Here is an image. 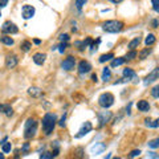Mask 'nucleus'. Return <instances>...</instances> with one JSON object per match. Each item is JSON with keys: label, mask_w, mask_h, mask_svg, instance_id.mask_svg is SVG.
I'll list each match as a JSON object with an SVG mask.
<instances>
[{"label": "nucleus", "mask_w": 159, "mask_h": 159, "mask_svg": "<svg viewBox=\"0 0 159 159\" xmlns=\"http://www.w3.org/2000/svg\"><path fill=\"white\" fill-rule=\"evenodd\" d=\"M56 122H57V117L56 114H52V113H46L42 118V129H44V133L45 135H49L50 133L53 131L56 126Z\"/></svg>", "instance_id": "f257e3e1"}, {"label": "nucleus", "mask_w": 159, "mask_h": 159, "mask_svg": "<svg viewBox=\"0 0 159 159\" xmlns=\"http://www.w3.org/2000/svg\"><path fill=\"white\" fill-rule=\"evenodd\" d=\"M102 29L107 33H118L123 29V23L119 20H107L102 24Z\"/></svg>", "instance_id": "f03ea898"}, {"label": "nucleus", "mask_w": 159, "mask_h": 159, "mask_svg": "<svg viewBox=\"0 0 159 159\" xmlns=\"http://www.w3.org/2000/svg\"><path fill=\"white\" fill-rule=\"evenodd\" d=\"M36 133H37V122L32 118L27 119L25 127H24V138H27V139L33 138L36 135Z\"/></svg>", "instance_id": "7ed1b4c3"}, {"label": "nucleus", "mask_w": 159, "mask_h": 159, "mask_svg": "<svg viewBox=\"0 0 159 159\" xmlns=\"http://www.w3.org/2000/svg\"><path fill=\"white\" fill-rule=\"evenodd\" d=\"M114 103V96L111 93H102L98 98V105L103 109H109Z\"/></svg>", "instance_id": "20e7f679"}, {"label": "nucleus", "mask_w": 159, "mask_h": 159, "mask_svg": "<svg viewBox=\"0 0 159 159\" xmlns=\"http://www.w3.org/2000/svg\"><path fill=\"white\" fill-rule=\"evenodd\" d=\"M2 31H3V33H5L7 36L8 35H15L19 32V28L16 27V24H13L12 21H5L4 24H3V27H2Z\"/></svg>", "instance_id": "39448f33"}, {"label": "nucleus", "mask_w": 159, "mask_h": 159, "mask_svg": "<svg viewBox=\"0 0 159 159\" xmlns=\"http://www.w3.org/2000/svg\"><path fill=\"white\" fill-rule=\"evenodd\" d=\"M35 12H36L35 7L29 5V4H25V5H23V8H21V15H23V17L25 20L32 19V17L35 16Z\"/></svg>", "instance_id": "423d86ee"}, {"label": "nucleus", "mask_w": 159, "mask_h": 159, "mask_svg": "<svg viewBox=\"0 0 159 159\" xmlns=\"http://www.w3.org/2000/svg\"><path fill=\"white\" fill-rule=\"evenodd\" d=\"M74 66H76V59L73 56H68L66 59L63 61V64H61V68H63L64 70H68V72L73 70Z\"/></svg>", "instance_id": "0eeeda50"}, {"label": "nucleus", "mask_w": 159, "mask_h": 159, "mask_svg": "<svg viewBox=\"0 0 159 159\" xmlns=\"http://www.w3.org/2000/svg\"><path fill=\"white\" fill-rule=\"evenodd\" d=\"M92 129H93V126H92V123H90L89 121L84 122V123H82V126H81V129L78 130V134H76V138H81V137L89 134V133L92 131Z\"/></svg>", "instance_id": "6e6552de"}, {"label": "nucleus", "mask_w": 159, "mask_h": 159, "mask_svg": "<svg viewBox=\"0 0 159 159\" xmlns=\"http://www.w3.org/2000/svg\"><path fill=\"white\" fill-rule=\"evenodd\" d=\"M158 78H159V68H155V69H153V72H150V73L146 76L143 84L144 85H149V84H151V82L157 81Z\"/></svg>", "instance_id": "1a4fd4ad"}, {"label": "nucleus", "mask_w": 159, "mask_h": 159, "mask_svg": "<svg viewBox=\"0 0 159 159\" xmlns=\"http://www.w3.org/2000/svg\"><path fill=\"white\" fill-rule=\"evenodd\" d=\"M111 118V111H100L98 113V122H100V127H102L105 123L110 121Z\"/></svg>", "instance_id": "9d476101"}, {"label": "nucleus", "mask_w": 159, "mask_h": 159, "mask_svg": "<svg viewBox=\"0 0 159 159\" xmlns=\"http://www.w3.org/2000/svg\"><path fill=\"white\" fill-rule=\"evenodd\" d=\"M90 70H92V65H90L89 61H85V60L80 61V64H78V72H80V74L89 73Z\"/></svg>", "instance_id": "9b49d317"}, {"label": "nucleus", "mask_w": 159, "mask_h": 159, "mask_svg": "<svg viewBox=\"0 0 159 159\" xmlns=\"http://www.w3.org/2000/svg\"><path fill=\"white\" fill-rule=\"evenodd\" d=\"M123 78L127 80V81L133 80L134 82H138V76H137V73L133 69H130V68H126V69H123Z\"/></svg>", "instance_id": "f8f14e48"}, {"label": "nucleus", "mask_w": 159, "mask_h": 159, "mask_svg": "<svg viewBox=\"0 0 159 159\" xmlns=\"http://www.w3.org/2000/svg\"><path fill=\"white\" fill-rule=\"evenodd\" d=\"M17 63H19V59H17L16 55H9L7 56L5 59V66L8 68V69H12V68H15Z\"/></svg>", "instance_id": "ddd939ff"}, {"label": "nucleus", "mask_w": 159, "mask_h": 159, "mask_svg": "<svg viewBox=\"0 0 159 159\" xmlns=\"http://www.w3.org/2000/svg\"><path fill=\"white\" fill-rule=\"evenodd\" d=\"M106 150V144L105 143H96V144H93L92 147H90V153L92 154H94V155H98L101 153H103V151Z\"/></svg>", "instance_id": "4468645a"}, {"label": "nucleus", "mask_w": 159, "mask_h": 159, "mask_svg": "<svg viewBox=\"0 0 159 159\" xmlns=\"http://www.w3.org/2000/svg\"><path fill=\"white\" fill-rule=\"evenodd\" d=\"M46 60V55L45 53H35L33 55V63L36 65H42Z\"/></svg>", "instance_id": "2eb2a0df"}, {"label": "nucleus", "mask_w": 159, "mask_h": 159, "mask_svg": "<svg viewBox=\"0 0 159 159\" xmlns=\"http://www.w3.org/2000/svg\"><path fill=\"white\" fill-rule=\"evenodd\" d=\"M137 107H138L139 111H149L150 110V103L147 102L146 100H140L137 103Z\"/></svg>", "instance_id": "dca6fc26"}, {"label": "nucleus", "mask_w": 159, "mask_h": 159, "mask_svg": "<svg viewBox=\"0 0 159 159\" xmlns=\"http://www.w3.org/2000/svg\"><path fill=\"white\" fill-rule=\"evenodd\" d=\"M144 125H146L147 127L157 129V127H159V118L158 119H151V118L144 119Z\"/></svg>", "instance_id": "f3484780"}, {"label": "nucleus", "mask_w": 159, "mask_h": 159, "mask_svg": "<svg viewBox=\"0 0 159 159\" xmlns=\"http://www.w3.org/2000/svg\"><path fill=\"white\" fill-rule=\"evenodd\" d=\"M28 93H29V96H32V97H40V96L42 94L41 89L36 88V86H32V88L28 89Z\"/></svg>", "instance_id": "a211bd4d"}, {"label": "nucleus", "mask_w": 159, "mask_h": 159, "mask_svg": "<svg viewBox=\"0 0 159 159\" xmlns=\"http://www.w3.org/2000/svg\"><path fill=\"white\" fill-rule=\"evenodd\" d=\"M0 42H2V44H4V45H13V39L11 37V36H2V37H0Z\"/></svg>", "instance_id": "6ab92c4d"}, {"label": "nucleus", "mask_w": 159, "mask_h": 159, "mask_svg": "<svg viewBox=\"0 0 159 159\" xmlns=\"http://www.w3.org/2000/svg\"><path fill=\"white\" fill-rule=\"evenodd\" d=\"M155 41H157V37H155V35H153V33H149L146 36V39H144V44H146L147 46L153 45Z\"/></svg>", "instance_id": "aec40b11"}, {"label": "nucleus", "mask_w": 159, "mask_h": 159, "mask_svg": "<svg viewBox=\"0 0 159 159\" xmlns=\"http://www.w3.org/2000/svg\"><path fill=\"white\" fill-rule=\"evenodd\" d=\"M110 78H111V72H110V69H109L107 66L103 68V69H102V81L107 82Z\"/></svg>", "instance_id": "412c9836"}, {"label": "nucleus", "mask_w": 159, "mask_h": 159, "mask_svg": "<svg viewBox=\"0 0 159 159\" xmlns=\"http://www.w3.org/2000/svg\"><path fill=\"white\" fill-rule=\"evenodd\" d=\"M140 41H142V40H140V37H135V39H133L131 41L129 42V48L131 49V50H135L137 46H138V45L140 44Z\"/></svg>", "instance_id": "4be33fe9"}, {"label": "nucleus", "mask_w": 159, "mask_h": 159, "mask_svg": "<svg viewBox=\"0 0 159 159\" xmlns=\"http://www.w3.org/2000/svg\"><path fill=\"white\" fill-rule=\"evenodd\" d=\"M31 48H32V42L31 41H27V40L21 42V45H20V49L23 50V52H29Z\"/></svg>", "instance_id": "5701e85b"}, {"label": "nucleus", "mask_w": 159, "mask_h": 159, "mask_svg": "<svg viewBox=\"0 0 159 159\" xmlns=\"http://www.w3.org/2000/svg\"><path fill=\"white\" fill-rule=\"evenodd\" d=\"M123 63H125L123 57H117V59H113V61H111V66L117 68V66H119V65H122Z\"/></svg>", "instance_id": "b1692460"}, {"label": "nucleus", "mask_w": 159, "mask_h": 159, "mask_svg": "<svg viewBox=\"0 0 159 159\" xmlns=\"http://www.w3.org/2000/svg\"><path fill=\"white\" fill-rule=\"evenodd\" d=\"M151 52H153V49H151V48H144V49L142 50V52L139 53V59H140V60L147 59V56H149Z\"/></svg>", "instance_id": "393cba45"}, {"label": "nucleus", "mask_w": 159, "mask_h": 159, "mask_svg": "<svg viewBox=\"0 0 159 159\" xmlns=\"http://www.w3.org/2000/svg\"><path fill=\"white\" fill-rule=\"evenodd\" d=\"M3 113H4L7 117H12V115H13V109H12V106H11V105H4Z\"/></svg>", "instance_id": "a878e982"}, {"label": "nucleus", "mask_w": 159, "mask_h": 159, "mask_svg": "<svg viewBox=\"0 0 159 159\" xmlns=\"http://www.w3.org/2000/svg\"><path fill=\"white\" fill-rule=\"evenodd\" d=\"M11 150H12V144H11V142H5V143L2 144V151H3V154L11 153Z\"/></svg>", "instance_id": "bb28decb"}, {"label": "nucleus", "mask_w": 159, "mask_h": 159, "mask_svg": "<svg viewBox=\"0 0 159 159\" xmlns=\"http://www.w3.org/2000/svg\"><path fill=\"white\" fill-rule=\"evenodd\" d=\"M111 59H114L113 53H106V55H102L100 57V63H106V61H109Z\"/></svg>", "instance_id": "cd10ccee"}, {"label": "nucleus", "mask_w": 159, "mask_h": 159, "mask_svg": "<svg viewBox=\"0 0 159 159\" xmlns=\"http://www.w3.org/2000/svg\"><path fill=\"white\" fill-rule=\"evenodd\" d=\"M149 147L150 149H158L159 147V138H155L149 142Z\"/></svg>", "instance_id": "c85d7f7f"}, {"label": "nucleus", "mask_w": 159, "mask_h": 159, "mask_svg": "<svg viewBox=\"0 0 159 159\" xmlns=\"http://www.w3.org/2000/svg\"><path fill=\"white\" fill-rule=\"evenodd\" d=\"M135 57H137V52H135V50H130V52L123 57V59L126 61V60H134Z\"/></svg>", "instance_id": "c756f323"}, {"label": "nucleus", "mask_w": 159, "mask_h": 159, "mask_svg": "<svg viewBox=\"0 0 159 159\" xmlns=\"http://www.w3.org/2000/svg\"><path fill=\"white\" fill-rule=\"evenodd\" d=\"M151 96H153L154 98H159V85L154 86V88L151 89Z\"/></svg>", "instance_id": "7c9ffc66"}, {"label": "nucleus", "mask_w": 159, "mask_h": 159, "mask_svg": "<svg viewBox=\"0 0 159 159\" xmlns=\"http://www.w3.org/2000/svg\"><path fill=\"white\" fill-rule=\"evenodd\" d=\"M139 154H140V150H133L131 153L127 155V159H134L137 157H139Z\"/></svg>", "instance_id": "2f4dec72"}, {"label": "nucleus", "mask_w": 159, "mask_h": 159, "mask_svg": "<svg viewBox=\"0 0 159 159\" xmlns=\"http://www.w3.org/2000/svg\"><path fill=\"white\" fill-rule=\"evenodd\" d=\"M53 158H55V157L52 155V153H46V151L40 155V159H53Z\"/></svg>", "instance_id": "473e14b6"}, {"label": "nucleus", "mask_w": 159, "mask_h": 159, "mask_svg": "<svg viewBox=\"0 0 159 159\" xmlns=\"http://www.w3.org/2000/svg\"><path fill=\"white\" fill-rule=\"evenodd\" d=\"M85 4H86V2H85V0H77V2H74V5L77 7L78 9H81Z\"/></svg>", "instance_id": "72a5a7b5"}, {"label": "nucleus", "mask_w": 159, "mask_h": 159, "mask_svg": "<svg viewBox=\"0 0 159 159\" xmlns=\"http://www.w3.org/2000/svg\"><path fill=\"white\" fill-rule=\"evenodd\" d=\"M151 4H153V9L157 13H159V2H158V0H153V2H151Z\"/></svg>", "instance_id": "f704fd0d"}, {"label": "nucleus", "mask_w": 159, "mask_h": 159, "mask_svg": "<svg viewBox=\"0 0 159 159\" xmlns=\"http://www.w3.org/2000/svg\"><path fill=\"white\" fill-rule=\"evenodd\" d=\"M60 40H61V42H68V41H69V35H68V33L60 35Z\"/></svg>", "instance_id": "c9c22d12"}, {"label": "nucleus", "mask_w": 159, "mask_h": 159, "mask_svg": "<svg viewBox=\"0 0 159 159\" xmlns=\"http://www.w3.org/2000/svg\"><path fill=\"white\" fill-rule=\"evenodd\" d=\"M66 46H68L66 42H61V44L59 45V52H60V53H64L65 49H66Z\"/></svg>", "instance_id": "e433bc0d"}, {"label": "nucleus", "mask_w": 159, "mask_h": 159, "mask_svg": "<svg viewBox=\"0 0 159 159\" xmlns=\"http://www.w3.org/2000/svg\"><path fill=\"white\" fill-rule=\"evenodd\" d=\"M147 159H159V155L157 153H153V151H151V153L147 154Z\"/></svg>", "instance_id": "4c0bfd02"}, {"label": "nucleus", "mask_w": 159, "mask_h": 159, "mask_svg": "<svg viewBox=\"0 0 159 159\" xmlns=\"http://www.w3.org/2000/svg\"><path fill=\"white\" fill-rule=\"evenodd\" d=\"M28 150H29V143H24L23 147H21V151H23L24 154H28Z\"/></svg>", "instance_id": "58836bf2"}, {"label": "nucleus", "mask_w": 159, "mask_h": 159, "mask_svg": "<svg viewBox=\"0 0 159 159\" xmlns=\"http://www.w3.org/2000/svg\"><path fill=\"white\" fill-rule=\"evenodd\" d=\"M65 118H66V114H64L63 118H61L60 122H59V126H61V127H64V126H65Z\"/></svg>", "instance_id": "ea45409f"}, {"label": "nucleus", "mask_w": 159, "mask_h": 159, "mask_svg": "<svg viewBox=\"0 0 159 159\" xmlns=\"http://www.w3.org/2000/svg\"><path fill=\"white\" fill-rule=\"evenodd\" d=\"M158 25H159V20H157V19L153 20V27L154 28H158Z\"/></svg>", "instance_id": "a19ab883"}, {"label": "nucleus", "mask_w": 159, "mask_h": 159, "mask_svg": "<svg viewBox=\"0 0 159 159\" xmlns=\"http://www.w3.org/2000/svg\"><path fill=\"white\" fill-rule=\"evenodd\" d=\"M7 4H8V2H7V0H4V2H0V8H3V7H5Z\"/></svg>", "instance_id": "79ce46f5"}, {"label": "nucleus", "mask_w": 159, "mask_h": 159, "mask_svg": "<svg viewBox=\"0 0 159 159\" xmlns=\"http://www.w3.org/2000/svg\"><path fill=\"white\" fill-rule=\"evenodd\" d=\"M33 42H35L36 45H40V44H41V40H39V39H35V40H33Z\"/></svg>", "instance_id": "37998d69"}, {"label": "nucleus", "mask_w": 159, "mask_h": 159, "mask_svg": "<svg viewBox=\"0 0 159 159\" xmlns=\"http://www.w3.org/2000/svg\"><path fill=\"white\" fill-rule=\"evenodd\" d=\"M92 80H93V81H98V80H97V74H92Z\"/></svg>", "instance_id": "c03bdc74"}, {"label": "nucleus", "mask_w": 159, "mask_h": 159, "mask_svg": "<svg viewBox=\"0 0 159 159\" xmlns=\"http://www.w3.org/2000/svg\"><path fill=\"white\" fill-rule=\"evenodd\" d=\"M3 109H4V105L0 103V113H3Z\"/></svg>", "instance_id": "a18cd8bd"}, {"label": "nucleus", "mask_w": 159, "mask_h": 159, "mask_svg": "<svg viewBox=\"0 0 159 159\" xmlns=\"http://www.w3.org/2000/svg\"><path fill=\"white\" fill-rule=\"evenodd\" d=\"M110 158H111V154H107V155H106V157H105L103 159H110Z\"/></svg>", "instance_id": "49530a36"}, {"label": "nucleus", "mask_w": 159, "mask_h": 159, "mask_svg": "<svg viewBox=\"0 0 159 159\" xmlns=\"http://www.w3.org/2000/svg\"><path fill=\"white\" fill-rule=\"evenodd\" d=\"M0 159H4V154L3 153H0Z\"/></svg>", "instance_id": "de8ad7c7"}, {"label": "nucleus", "mask_w": 159, "mask_h": 159, "mask_svg": "<svg viewBox=\"0 0 159 159\" xmlns=\"http://www.w3.org/2000/svg\"><path fill=\"white\" fill-rule=\"evenodd\" d=\"M113 159H121V158H119V157H114Z\"/></svg>", "instance_id": "09e8293b"}, {"label": "nucleus", "mask_w": 159, "mask_h": 159, "mask_svg": "<svg viewBox=\"0 0 159 159\" xmlns=\"http://www.w3.org/2000/svg\"><path fill=\"white\" fill-rule=\"evenodd\" d=\"M0 16H2V12H0Z\"/></svg>", "instance_id": "8fccbe9b"}]
</instances>
